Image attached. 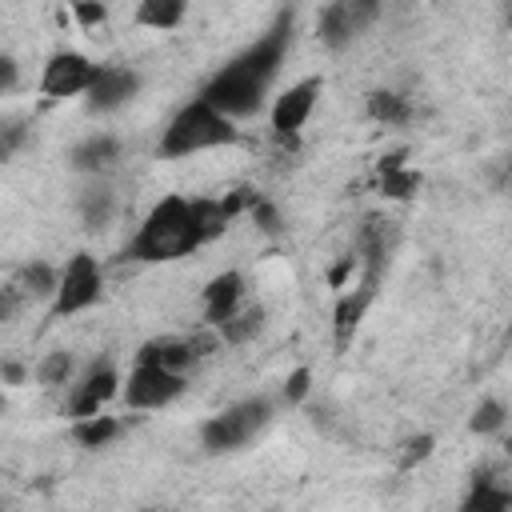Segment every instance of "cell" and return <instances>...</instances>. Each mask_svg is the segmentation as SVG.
Returning a JSON list of instances; mask_svg holds the SVG:
<instances>
[{
	"mask_svg": "<svg viewBox=\"0 0 512 512\" xmlns=\"http://www.w3.org/2000/svg\"><path fill=\"white\" fill-rule=\"evenodd\" d=\"M72 16H76L80 28H100L108 20V8L104 4H92V0H80V4H72Z\"/></svg>",
	"mask_w": 512,
	"mask_h": 512,
	"instance_id": "obj_29",
	"label": "cell"
},
{
	"mask_svg": "<svg viewBox=\"0 0 512 512\" xmlns=\"http://www.w3.org/2000/svg\"><path fill=\"white\" fill-rule=\"evenodd\" d=\"M456 512H512V488L500 484L492 472H476Z\"/></svg>",
	"mask_w": 512,
	"mask_h": 512,
	"instance_id": "obj_16",
	"label": "cell"
},
{
	"mask_svg": "<svg viewBox=\"0 0 512 512\" xmlns=\"http://www.w3.org/2000/svg\"><path fill=\"white\" fill-rule=\"evenodd\" d=\"M508 24H512V8H508Z\"/></svg>",
	"mask_w": 512,
	"mask_h": 512,
	"instance_id": "obj_34",
	"label": "cell"
},
{
	"mask_svg": "<svg viewBox=\"0 0 512 512\" xmlns=\"http://www.w3.org/2000/svg\"><path fill=\"white\" fill-rule=\"evenodd\" d=\"M184 388H188V380L180 372H168V368H156V364H140L136 360L120 396H124L128 408L148 412V408H168Z\"/></svg>",
	"mask_w": 512,
	"mask_h": 512,
	"instance_id": "obj_6",
	"label": "cell"
},
{
	"mask_svg": "<svg viewBox=\"0 0 512 512\" xmlns=\"http://www.w3.org/2000/svg\"><path fill=\"white\" fill-rule=\"evenodd\" d=\"M76 212H80L84 228H104V224L112 220V212H116V192H112L104 180H92V184L80 188Z\"/></svg>",
	"mask_w": 512,
	"mask_h": 512,
	"instance_id": "obj_18",
	"label": "cell"
},
{
	"mask_svg": "<svg viewBox=\"0 0 512 512\" xmlns=\"http://www.w3.org/2000/svg\"><path fill=\"white\" fill-rule=\"evenodd\" d=\"M292 48V12H276L272 28L248 44L240 56H232L224 68H216L204 88H200V100H208L216 112H224L228 120H248L264 108L276 76H280V64Z\"/></svg>",
	"mask_w": 512,
	"mask_h": 512,
	"instance_id": "obj_1",
	"label": "cell"
},
{
	"mask_svg": "<svg viewBox=\"0 0 512 512\" xmlns=\"http://www.w3.org/2000/svg\"><path fill=\"white\" fill-rule=\"evenodd\" d=\"M208 348H216V340H200V336H156V340H144V344H140L136 360L184 376L196 360L208 356Z\"/></svg>",
	"mask_w": 512,
	"mask_h": 512,
	"instance_id": "obj_12",
	"label": "cell"
},
{
	"mask_svg": "<svg viewBox=\"0 0 512 512\" xmlns=\"http://www.w3.org/2000/svg\"><path fill=\"white\" fill-rule=\"evenodd\" d=\"M248 216L256 220V228H260L264 236H280V232H284V220H280L276 204H272V200H264V196H256V204H252V212H248Z\"/></svg>",
	"mask_w": 512,
	"mask_h": 512,
	"instance_id": "obj_27",
	"label": "cell"
},
{
	"mask_svg": "<svg viewBox=\"0 0 512 512\" xmlns=\"http://www.w3.org/2000/svg\"><path fill=\"white\" fill-rule=\"evenodd\" d=\"M272 420V400L268 396H248V400H236L228 404L224 412L208 416L200 424V444L208 452H236L244 448L256 432H264V424Z\"/></svg>",
	"mask_w": 512,
	"mask_h": 512,
	"instance_id": "obj_4",
	"label": "cell"
},
{
	"mask_svg": "<svg viewBox=\"0 0 512 512\" xmlns=\"http://www.w3.org/2000/svg\"><path fill=\"white\" fill-rule=\"evenodd\" d=\"M144 512H164V508H144Z\"/></svg>",
	"mask_w": 512,
	"mask_h": 512,
	"instance_id": "obj_33",
	"label": "cell"
},
{
	"mask_svg": "<svg viewBox=\"0 0 512 512\" xmlns=\"http://www.w3.org/2000/svg\"><path fill=\"white\" fill-rule=\"evenodd\" d=\"M376 172H380V192H384L388 200H408V196H416V188H420V176H416L412 168H404V152L380 156Z\"/></svg>",
	"mask_w": 512,
	"mask_h": 512,
	"instance_id": "obj_17",
	"label": "cell"
},
{
	"mask_svg": "<svg viewBox=\"0 0 512 512\" xmlns=\"http://www.w3.org/2000/svg\"><path fill=\"white\" fill-rule=\"evenodd\" d=\"M184 12H188L184 0H140V8H136V24L164 32V28H176V24L184 20Z\"/></svg>",
	"mask_w": 512,
	"mask_h": 512,
	"instance_id": "obj_21",
	"label": "cell"
},
{
	"mask_svg": "<svg viewBox=\"0 0 512 512\" xmlns=\"http://www.w3.org/2000/svg\"><path fill=\"white\" fill-rule=\"evenodd\" d=\"M116 160H120V140L108 136V132H92V136L76 140L72 152H68V164H72L76 172H88V176L108 172Z\"/></svg>",
	"mask_w": 512,
	"mask_h": 512,
	"instance_id": "obj_14",
	"label": "cell"
},
{
	"mask_svg": "<svg viewBox=\"0 0 512 512\" xmlns=\"http://www.w3.org/2000/svg\"><path fill=\"white\" fill-rule=\"evenodd\" d=\"M376 16H380V4L372 0H332L316 20V36L328 48H348L360 32H368Z\"/></svg>",
	"mask_w": 512,
	"mask_h": 512,
	"instance_id": "obj_8",
	"label": "cell"
},
{
	"mask_svg": "<svg viewBox=\"0 0 512 512\" xmlns=\"http://www.w3.org/2000/svg\"><path fill=\"white\" fill-rule=\"evenodd\" d=\"M376 300V292L372 288H364V284H348L340 296H336V312H332V336H336V348H348V340L356 336V328H360V320H364V312H368V304Z\"/></svg>",
	"mask_w": 512,
	"mask_h": 512,
	"instance_id": "obj_15",
	"label": "cell"
},
{
	"mask_svg": "<svg viewBox=\"0 0 512 512\" xmlns=\"http://www.w3.org/2000/svg\"><path fill=\"white\" fill-rule=\"evenodd\" d=\"M4 380H8V384H24V368H20L16 360H8V364H4Z\"/></svg>",
	"mask_w": 512,
	"mask_h": 512,
	"instance_id": "obj_32",
	"label": "cell"
},
{
	"mask_svg": "<svg viewBox=\"0 0 512 512\" xmlns=\"http://www.w3.org/2000/svg\"><path fill=\"white\" fill-rule=\"evenodd\" d=\"M508 452H512V444H508Z\"/></svg>",
	"mask_w": 512,
	"mask_h": 512,
	"instance_id": "obj_35",
	"label": "cell"
},
{
	"mask_svg": "<svg viewBox=\"0 0 512 512\" xmlns=\"http://www.w3.org/2000/svg\"><path fill=\"white\" fill-rule=\"evenodd\" d=\"M236 140H240L236 120H228L224 112H216L208 100L192 96V100L180 104L176 116L168 120V128H164V136H160V156L180 160V156L208 152V148H224V144H236Z\"/></svg>",
	"mask_w": 512,
	"mask_h": 512,
	"instance_id": "obj_3",
	"label": "cell"
},
{
	"mask_svg": "<svg viewBox=\"0 0 512 512\" xmlns=\"http://www.w3.org/2000/svg\"><path fill=\"white\" fill-rule=\"evenodd\" d=\"M68 376H72V352H64V348L48 352V356L36 364V380H40L44 388H60V384H68Z\"/></svg>",
	"mask_w": 512,
	"mask_h": 512,
	"instance_id": "obj_25",
	"label": "cell"
},
{
	"mask_svg": "<svg viewBox=\"0 0 512 512\" xmlns=\"http://www.w3.org/2000/svg\"><path fill=\"white\" fill-rule=\"evenodd\" d=\"M432 448H436V440H432L428 432L408 436V440H404V452H400V472H412L416 464H424V460L432 456Z\"/></svg>",
	"mask_w": 512,
	"mask_h": 512,
	"instance_id": "obj_26",
	"label": "cell"
},
{
	"mask_svg": "<svg viewBox=\"0 0 512 512\" xmlns=\"http://www.w3.org/2000/svg\"><path fill=\"white\" fill-rule=\"evenodd\" d=\"M136 92H140L136 68H128V64H100L96 68V80H92V88L84 96V108L96 112V116H104V112L124 108Z\"/></svg>",
	"mask_w": 512,
	"mask_h": 512,
	"instance_id": "obj_11",
	"label": "cell"
},
{
	"mask_svg": "<svg viewBox=\"0 0 512 512\" xmlns=\"http://www.w3.org/2000/svg\"><path fill=\"white\" fill-rule=\"evenodd\" d=\"M204 232H200V216H196V196H164L148 208V216L140 220L136 236L124 244V260L136 264H168L180 256H192L196 248H204Z\"/></svg>",
	"mask_w": 512,
	"mask_h": 512,
	"instance_id": "obj_2",
	"label": "cell"
},
{
	"mask_svg": "<svg viewBox=\"0 0 512 512\" xmlns=\"http://www.w3.org/2000/svg\"><path fill=\"white\" fill-rule=\"evenodd\" d=\"M12 284L20 288V296H24V300H44V296H52V300H56L60 272H56L48 260H28V264L16 272V280H12Z\"/></svg>",
	"mask_w": 512,
	"mask_h": 512,
	"instance_id": "obj_19",
	"label": "cell"
},
{
	"mask_svg": "<svg viewBox=\"0 0 512 512\" xmlns=\"http://www.w3.org/2000/svg\"><path fill=\"white\" fill-rule=\"evenodd\" d=\"M0 88H4V92H12V88H16V60H12L8 52L0 56Z\"/></svg>",
	"mask_w": 512,
	"mask_h": 512,
	"instance_id": "obj_31",
	"label": "cell"
},
{
	"mask_svg": "<svg viewBox=\"0 0 512 512\" xmlns=\"http://www.w3.org/2000/svg\"><path fill=\"white\" fill-rule=\"evenodd\" d=\"M508 324H512V320H508Z\"/></svg>",
	"mask_w": 512,
	"mask_h": 512,
	"instance_id": "obj_36",
	"label": "cell"
},
{
	"mask_svg": "<svg viewBox=\"0 0 512 512\" xmlns=\"http://www.w3.org/2000/svg\"><path fill=\"white\" fill-rule=\"evenodd\" d=\"M320 88H324L320 76H304V80H296L292 88H284V92L276 96V104H272V136H276L280 144L296 148V136H300L304 120L312 116Z\"/></svg>",
	"mask_w": 512,
	"mask_h": 512,
	"instance_id": "obj_7",
	"label": "cell"
},
{
	"mask_svg": "<svg viewBox=\"0 0 512 512\" xmlns=\"http://www.w3.org/2000/svg\"><path fill=\"white\" fill-rule=\"evenodd\" d=\"M504 420H508L504 400L484 396V400L472 408V416H468V432H476V436H492V432H500V428H504Z\"/></svg>",
	"mask_w": 512,
	"mask_h": 512,
	"instance_id": "obj_24",
	"label": "cell"
},
{
	"mask_svg": "<svg viewBox=\"0 0 512 512\" xmlns=\"http://www.w3.org/2000/svg\"><path fill=\"white\" fill-rule=\"evenodd\" d=\"M96 68L84 52H52L48 64H44V76H40V92L48 100H68V96H88L92 80H96Z\"/></svg>",
	"mask_w": 512,
	"mask_h": 512,
	"instance_id": "obj_9",
	"label": "cell"
},
{
	"mask_svg": "<svg viewBox=\"0 0 512 512\" xmlns=\"http://www.w3.org/2000/svg\"><path fill=\"white\" fill-rule=\"evenodd\" d=\"M240 304H244V276L240 272L228 268V272H220V276H212L204 284V320L212 328H220L224 320H232L240 312Z\"/></svg>",
	"mask_w": 512,
	"mask_h": 512,
	"instance_id": "obj_13",
	"label": "cell"
},
{
	"mask_svg": "<svg viewBox=\"0 0 512 512\" xmlns=\"http://www.w3.org/2000/svg\"><path fill=\"white\" fill-rule=\"evenodd\" d=\"M116 436H120V420H116V416H104V412L72 424V440L84 444V448H104V444H112Z\"/></svg>",
	"mask_w": 512,
	"mask_h": 512,
	"instance_id": "obj_22",
	"label": "cell"
},
{
	"mask_svg": "<svg viewBox=\"0 0 512 512\" xmlns=\"http://www.w3.org/2000/svg\"><path fill=\"white\" fill-rule=\"evenodd\" d=\"M100 288H104V276H100V264L96 256L88 252H76L64 272H60V288H56V300H52V316H76L84 308H92L100 300Z\"/></svg>",
	"mask_w": 512,
	"mask_h": 512,
	"instance_id": "obj_5",
	"label": "cell"
},
{
	"mask_svg": "<svg viewBox=\"0 0 512 512\" xmlns=\"http://www.w3.org/2000/svg\"><path fill=\"white\" fill-rule=\"evenodd\" d=\"M116 392H124V380H120V372H116L108 360H100V364H92V368L80 376V384L72 388V396H68V416H76V420L100 416L104 404H108Z\"/></svg>",
	"mask_w": 512,
	"mask_h": 512,
	"instance_id": "obj_10",
	"label": "cell"
},
{
	"mask_svg": "<svg viewBox=\"0 0 512 512\" xmlns=\"http://www.w3.org/2000/svg\"><path fill=\"white\" fill-rule=\"evenodd\" d=\"M260 328H264V308L252 304V308H240L232 320H224V324L216 328V336H220L224 344H248Z\"/></svg>",
	"mask_w": 512,
	"mask_h": 512,
	"instance_id": "obj_23",
	"label": "cell"
},
{
	"mask_svg": "<svg viewBox=\"0 0 512 512\" xmlns=\"http://www.w3.org/2000/svg\"><path fill=\"white\" fill-rule=\"evenodd\" d=\"M368 116L376 120V124H384V128H396V124H408L412 120V104H408V96H400V92H388V88H376V92H368Z\"/></svg>",
	"mask_w": 512,
	"mask_h": 512,
	"instance_id": "obj_20",
	"label": "cell"
},
{
	"mask_svg": "<svg viewBox=\"0 0 512 512\" xmlns=\"http://www.w3.org/2000/svg\"><path fill=\"white\" fill-rule=\"evenodd\" d=\"M24 136H28L24 120H20V116H8V120H4V128H0V156H4V160H12V156H16V148L24 144Z\"/></svg>",
	"mask_w": 512,
	"mask_h": 512,
	"instance_id": "obj_28",
	"label": "cell"
},
{
	"mask_svg": "<svg viewBox=\"0 0 512 512\" xmlns=\"http://www.w3.org/2000/svg\"><path fill=\"white\" fill-rule=\"evenodd\" d=\"M308 384H312V372L308 368L288 372V380H284V404H300L308 396Z\"/></svg>",
	"mask_w": 512,
	"mask_h": 512,
	"instance_id": "obj_30",
	"label": "cell"
}]
</instances>
